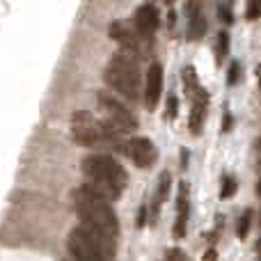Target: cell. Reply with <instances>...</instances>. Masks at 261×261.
Segmentation results:
<instances>
[{"instance_id": "obj_1", "label": "cell", "mask_w": 261, "mask_h": 261, "mask_svg": "<svg viewBox=\"0 0 261 261\" xmlns=\"http://www.w3.org/2000/svg\"><path fill=\"white\" fill-rule=\"evenodd\" d=\"M83 174H85V188L96 193L99 197L117 199L124 193V188L128 186V172L124 170V165L119 161H115L108 153H92L85 156L81 163Z\"/></svg>"}, {"instance_id": "obj_2", "label": "cell", "mask_w": 261, "mask_h": 261, "mask_svg": "<svg viewBox=\"0 0 261 261\" xmlns=\"http://www.w3.org/2000/svg\"><path fill=\"white\" fill-rule=\"evenodd\" d=\"M73 208H76L78 218L83 222V229L90 231L94 236H101V239H108L117 243L119 236V220L117 213L113 211L108 199L99 197L96 193L87 190L85 186L83 188L73 190Z\"/></svg>"}, {"instance_id": "obj_3", "label": "cell", "mask_w": 261, "mask_h": 261, "mask_svg": "<svg viewBox=\"0 0 261 261\" xmlns=\"http://www.w3.org/2000/svg\"><path fill=\"white\" fill-rule=\"evenodd\" d=\"M71 135L81 147H110L115 151L128 153V142L124 140V133L113 128L108 122L96 119L87 110H78L71 117Z\"/></svg>"}, {"instance_id": "obj_4", "label": "cell", "mask_w": 261, "mask_h": 261, "mask_svg": "<svg viewBox=\"0 0 261 261\" xmlns=\"http://www.w3.org/2000/svg\"><path fill=\"white\" fill-rule=\"evenodd\" d=\"M103 78L117 94H122L128 101H138L142 92V76H140L138 60L126 53H117L110 58L108 67L103 71Z\"/></svg>"}, {"instance_id": "obj_5", "label": "cell", "mask_w": 261, "mask_h": 261, "mask_svg": "<svg viewBox=\"0 0 261 261\" xmlns=\"http://www.w3.org/2000/svg\"><path fill=\"white\" fill-rule=\"evenodd\" d=\"M115 241L94 236L83 227H76L67 241L73 261H115Z\"/></svg>"}, {"instance_id": "obj_6", "label": "cell", "mask_w": 261, "mask_h": 261, "mask_svg": "<svg viewBox=\"0 0 261 261\" xmlns=\"http://www.w3.org/2000/svg\"><path fill=\"white\" fill-rule=\"evenodd\" d=\"M96 103H99L106 122H108L113 128H117L119 133H130V130L138 128L135 115L130 113L117 96L110 94V92H96Z\"/></svg>"}, {"instance_id": "obj_7", "label": "cell", "mask_w": 261, "mask_h": 261, "mask_svg": "<svg viewBox=\"0 0 261 261\" xmlns=\"http://www.w3.org/2000/svg\"><path fill=\"white\" fill-rule=\"evenodd\" d=\"M110 39H115L119 46L124 48V53L130 55V58H144V53H147V41L142 39V37L138 35V30H130L128 25H124L122 21H115L110 23Z\"/></svg>"}, {"instance_id": "obj_8", "label": "cell", "mask_w": 261, "mask_h": 261, "mask_svg": "<svg viewBox=\"0 0 261 261\" xmlns=\"http://www.w3.org/2000/svg\"><path fill=\"white\" fill-rule=\"evenodd\" d=\"M158 25H161V12H158L156 5L147 3L135 9V30L147 44H151V37Z\"/></svg>"}, {"instance_id": "obj_9", "label": "cell", "mask_w": 261, "mask_h": 261, "mask_svg": "<svg viewBox=\"0 0 261 261\" xmlns=\"http://www.w3.org/2000/svg\"><path fill=\"white\" fill-rule=\"evenodd\" d=\"M126 156L140 167V170H149V167L156 163L158 151H156V144H153L149 138H133V140H128Z\"/></svg>"}, {"instance_id": "obj_10", "label": "cell", "mask_w": 261, "mask_h": 261, "mask_svg": "<svg viewBox=\"0 0 261 261\" xmlns=\"http://www.w3.org/2000/svg\"><path fill=\"white\" fill-rule=\"evenodd\" d=\"M193 94V110H190V133L193 135H202L204 122H206V110H208V92L202 85H197L195 90H190Z\"/></svg>"}, {"instance_id": "obj_11", "label": "cell", "mask_w": 261, "mask_h": 261, "mask_svg": "<svg viewBox=\"0 0 261 261\" xmlns=\"http://www.w3.org/2000/svg\"><path fill=\"white\" fill-rule=\"evenodd\" d=\"M163 92V67L158 62H153L147 69V78H144V103L149 110H153L161 101Z\"/></svg>"}, {"instance_id": "obj_12", "label": "cell", "mask_w": 261, "mask_h": 261, "mask_svg": "<svg viewBox=\"0 0 261 261\" xmlns=\"http://www.w3.org/2000/svg\"><path fill=\"white\" fill-rule=\"evenodd\" d=\"M188 216H190V199H188V184L181 181L179 197H176V220H174V236L184 239L188 231Z\"/></svg>"}, {"instance_id": "obj_13", "label": "cell", "mask_w": 261, "mask_h": 261, "mask_svg": "<svg viewBox=\"0 0 261 261\" xmlns=\"http://www.w3.org/2000/svg\"><path fill=\"white\" fill-rule=\"evenodd\" d=\"M170 186H172V174L170 172H161V176H158V188H156V206H163V202L167 199V195H170Z\"/></svg>"}, {"instance_id": "obj_14", "label": "cell", "mask_w": 261, "mask_h": 261, "mask_svg": "<svg viewBox=\"0 0 261 261\" xmlns=\"http://www.w3.org/2000/svg\"><path fill=\"white\" fill-rule=\"evenodd\" d=\"M213 50H216V62H218V64L225 62V58L229 55V35H227L225 30L218 32V37H216V46H213Z\"/></svg>"}, {"instance_id": "obj_15", "label": "cell", "mask_w": 261, "mask_h": 261, "mask_svg": "<svg viewBox=\"0 0 261 261\" xmlns=\"http://www.w3.org/2000/svg\"><path fill=\"white\" fill-rule=\"evenodd\" d=\"M252 220H254V211L252 208H245V211L241 213V218H239V225H236V234H239L241 241L248 239L250 227H252Z\"/></svg>"}, {"instance_id": "obj_16", "label": "cell", "mask_w": 261, "mask_h": 261, "mask_svg": "<svg viewBox=\"0 0 261 261\" xmlns=\"http://www.w3.org/2000/svg\"><path fill=\"white\" fill-rule=\"evenodd\" d=\"M206 32V21L202 14H193L190 16V25H188V35L190 39H202V35Z\"/></svg>"}, {"instance_id": "obj_17", "label": "cell", "mask_w": 261, "mask_h": 261, "mask_svg": "<svg viewBox=\"0 0 261 261\" xmlns=\"http://www.w3.org/2000/svg\"><path fill=\"white\" fill-rule=\"evenodd\" d=\"M236 190H239V184H236V179H231V176H222V188H220V197L222 199H229L236 195Z\"/></svg>"}, {"instance_id": "obj_18", "label": "cell", "mask_w": 261, "mask_h": 261, "mask_svg": "<svg viewBox=\"0 0 261 261\" xmlns=\"http://www.w3.org/2000/svg\"><path fill=\"white\" fill-rule=\"evenodd\" d=\"M261 14V0H252V3L248 5V9H245V18L248 21H257Z\"/></svg>"}, {"instance_id": "obj_19", "label": "cell", "mask_w": 261, "mask_h": 261, "mask_svg": "<svg viewBox=\"0 0 261 261\" xmlns=\"http://www.w3.org/2000/svg\"><path fill=\"white\" fill-rule=\"evenodd\" d=\"M165 261H190V257L181 248H172V250H167Z\"/></svg>"}, {"instance_id": "obj_20", "label": "cell", "mask_w": 261, "mask_h": 261, "mask_svg": "<svg viewBox=\"0 0 261 261\" xmlns=\"http://www.w3.org/2000/svg\"><path fill=\"white\" fill-rule=\"evenodd\" d=\"M176 113H179V99H176L174 94L167 99V117L170 119H174L176 117Z\"/></svg>"}, {"instance_id": "obj_21", "label": "cell", "mask_w": 261, "mask_h": 261, "mask_svg": "<svg viewBox=\"0 0 261 261\" xmlns=\"http://www.w3.org/2000/svg\"><path fill=\"white\" fill-rule=\"evenodd\" d=\"M239 73H241V64L239 62H231L229 76H227V85H234V83H239Z\"/></svg>"}, {"instance_id": "obj_22", "label": "cell", "mask_w": 261, "mask_h": 261, "mask_svg": "<svg viewBox=\"0 0 261 261\" xmlns=\"http://www.w3.org/2000/svg\"><path fill=\"white\" fill-rule=\"evenodd\" d=\"M231 128H234V117H231L229 110H225V115H222V130H225V133H229Z\"/></svg>"}, {"instance_id": "obj_23", "label": "cell", "mask_w": 261, "mask_h": 261, "mask_svg": "<svg viewBox=\"0 0 261 261\" xmlns=\"http://www.w3.org/2000/svg\"><path fill=\"white\" fill-rule=\"evenodd\" d=\"M218 12H220V16H222V23H231V21H234V14H231L225 5H220V7H218Z\"/></svg>"}, {"instance_id": "obj_24", "label": "cell", "mask_w": 261, "mask_h": 261, "mask_svg": "<svg viewBox=\"0 0 261 261\" xmlns=\"http://www.w3.org/2000/svg\"><path fill=\"white\" fill-rule=\"evenodd\" d=\"M202 261H218V250H206V254H204V259Z\"/></svg>"}, {"instance_id": "obj_25", "label": "cell", "mask_w": 261, "mask_h": 261, "mask_svg": "<svg viewBox=\"0 0 261 261\" xmlns=\"http://www.w3.org/2000/svg\"><path fill=\"white\" fill-rule=\"evenodd\" d=\"M254 250H257V254H261V239L254 243Z\"/></svg>"}, {"instance_id": "obj_26", "label": "cell", "mask_w": 261, "mask_h": 261, "mask_svg": "<svg viewBox=\"0 0 261 261\" xmlns=\"http://www.w3.org/2000/svg\"><path fill=\"white\" fill-rule=\"evenodd\" d=\"M257 195L261 197V179H259V184H257Z\"/></svg>"}, {"instance_id": "obj_27", "label": "cell", "mask_w": 261, "mask_h": 261, "mask_svg": "<svg viewBox=\"0 0 261 261\" xmlns=\"http://www.w3.org/2000/svg\"><path fill=\"white\" fill-rule=\"evenodd\" d=\"M257 73H259V87H261V67L257 69Z\"/></svg>"}, {"instance_id": "obj_28", "label": "cell", "mask_w": 261, "mask_h": 261, "mask_svg": "<svg viewBox=\"0 0 261 261\" xmlns=\"http://www.w3.org/2000/svg\"><path fill=\"white\" fill-rule=\"evenodd\" d=\"M259 222H261V213H259Z\"/></svg>"}]
</instances>
